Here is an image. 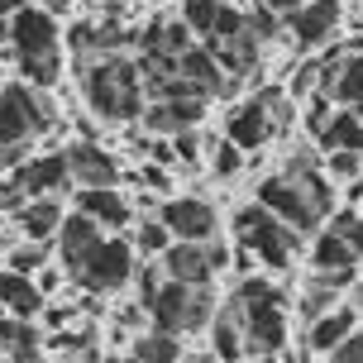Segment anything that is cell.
<instances>
[{
  "mask_svg": "<svg viewBox=\"0 0 363 363\" xmlns=\"http://www.w3.org/2000/svg\"><path fill=\"white\" fill-rule=\"evenodd\" d=\"M258 206H263L272 220H282L296 239L311 235V230H320V220H325V211H330L325 172L311 163V158H296L287 172H277V177H268L258 186Z\"/></svg>",
  "mask_w": 363,
  "mask_h": 363,
  "instance_id": "1",
  "label": "cell"
},
{
  "mask_svg": "<svg viewBox=\"0 0 363 363\" xmlns=\"http://www.w3.org/2000/svg\"><path fill=\"white\" fill-rule=\"evenodd\" d=\"M82 96L101 120H139L144 115V82L134 57L86 53L82 57Z\"/></svg>",
  "mask_w": 363,
  "mask_h": 363,
  "instance_id": "2",
  "label": "cell"
},
{
  "mask_svg": "<svg viewBox=\"0 0 363 363\" xmlns=\"http://www.w3.org/2000/svg\"><path fill=\"white\" fill-rule=\"evenodd\" d=\"M235 315H239V335H244V359H268L287 345V296L263 282V277H244L235 291Z\"/></svg>",
  "mask_w": 363,
  "mask_h": 363,
  "instance_id": "3",
  "label": "cell"
},
{
  "mask_svg": "<svg viewBox=\"0 0 363 363\" xmlns=\"http://www.w3.org/2000/svg\"><path fill=\"white\" fill-rule=\"evenodd\" d=\"M10 43H15L19 72L29 77L34 86H53L57 72H62L53 15H48V10H34V5H24V10L10 19Z\"/></svg>",
  "mask_w": 363,
  "mask_h": 363,
  "instance_id": "4",
  "label": "cell"
},
{
  "mask_svg": "<svg viewBox=\"0 0 363 363\" xmlns=\"http://www.w3.org/2000/svg\"><path fill=\"white\" fill-rule=\"evenodd\" d=\"M144 315L153 320L158 335H186V330L211 325L216 296H211V287H177V282H163V287L148 296Z\"/></svg>",
  "mask_w": 363,
  "mask_h": 363,
  "instance_id": "5",
  "label": "cell"
},
{
  "mask_svg": "<svg viewBox=\"0 0 363 363\" xmlns=\"http://www.w3.org/2000/svg\"><path fill=\"white\" fill-rule=\"evenodd\" d=\"M67 272H72L77 287H86V291H115L134 277V249H129L125 239L101 235L91 249H82V254L67 263Z\"/></svg>",
  "mask_w": 363,
  "mask_h": 363,
  "instance_id": "6",
  "label": "cell"
},
{
  "mask_svg": "<svg viewBox=\"0 0 363 363\" xmlns=\"http://www.w3.org/2000/svg\"><path fill=\"white\" fill-rule=\"evenodd\" d=\"M235 235H239V249H249L254 258H263L268 268H287L291 254H296V244H301V239L291 235L282 220H272L263 206H244V211H239Z\"/></svg>",
  "mask_w": 363,
  "mask_h": 363,
  "instance_id": "7",
  "label": "cell"
},
{
  "mask_svg": "<svg viewBox=\"0 0 363 363\" xmlns=\"http://www.w3.org/2000/svg\"><path fill=\"white\" fill-rule=\"evenodd\" d=\"M48 115H53V106L43 96H34L29 86H19V82L0 86V148L29 144L38 129L48 125Z\"/></svg>",
  "mask_w": 363,
  "mask_h": 363,
  "instance_id": "8",
  "label": "cell"
},
{
  "mask_svg": "<svg viewBox=\"0 0 363 363\" xmlns=\"http://www.w3.org/2000/svg\"><path fill=\"white\" fill-rule=\"evenodd\" d=\"M225 263H230V249H220V244H172L158 268L177 287H211V277Z\"/></svg>",
  "mask_w": 363,
  "mask_h": 363,
  "instance_id": "9",
  "label": "cell"
},
{
  "mask_svg": "<svg viewBox=\"0 0 363 363\" xmlns=\"http://www.w3.org/2000/svg\"><path fill=\"white\" fill-rule=\"evenodd\" d=\"M158 225L172 235V244H211L216 239V206L201 196H172L163 201Z\"/></svg>",
  "mask_w": 363,
  "mask_h": 363,
  "instance_id": "10",
  "label": "cell"
},
{
  "mask_svg": "<svg viewBox=\"0 0 363 363\" xmlns=\"http://www.w3.org/2000/svg\"><path fill=\"white\" fill-rule=\"evenodd\" d=\"M10 182L24 191V201H38V196L62 191V186L72 182V172H67V158H62V153H38V158H24V163L10 172Z\"/></svg>",
  "mask_w": 363,
  "mask_h": 363,
  "instance_id": "11",
  "label": "cell"
},
{
  "mask_svg": "<svg viewBox=\"0 0 363 363\" xmlns=\"http://www.w3.org/2000/svg\"><path fill=\"white\" fill-rule=\"evenodd\" d=\"M287 24L296 34V48H320L340 24V0H306L287 15Z\"/></svg>",
  "mask_w": 363,
  "mask_h": 363,
  "instance_id": "12",
  "label": "cell"
},
{
  "mask_svg": "<svg viewBox=\"0 0 363 363\" xmlns=\"http://www.w3.org/2000/svg\"><path fill=\"white\" fill-rule=\"evenodd\" d=\"M225 129H230V144H235L239 153H254V148L268 144V139H272V120H268L263 96H254V101H239V106L230 110Z\"/></svg>",
  "mask_w": 363,
  "mask_h": 363,
  "instance_id": "13",
  "label": "cell"
},
{
  "mask_svg": "<svg viewBox=\"0 0 363 363\" xmlns=\"http://www.w3.org/2000/svg\"><path fill=\"white\" fill-rule=\"evenodd\" d=\"M201 115H206V101H153L144 106V129L153 139H172V134H186V129L201 125Z\"/></svg>",
  "mask_w": 363,
  "mask_h": 363,
  "instance_id": "14",
  "label": "cell"
},
{
  "mask_svg": "<svg viewBox=\"0 0 363 363\" xmlns=\"http://www.w3.org/2000/svg\"><path fill=\"white\" fill-rule=\"evenodd\" d=\"M62 158H67V172H72L82 186H115V182H120V163H115V153H106L101 144H91V139L72 144Z\"/></svg>",
  "mask_w": 363,
  "mask_h": 363,
  "instance_id": "15",
  "label": "cell"
},
{
  "mask_svg": "<svg viewBox=\"0 0 363 363\" xmlns=\"http://www.w3.org/2000/svg\"><path fill=\"white\" fill-rule=\"evenodd\" d=\"M77 216L96 220L106 230H120V225H129V201L115 186H82L77 191Z\"/></svg>",
  "mask_w": 363,
  "mask_h": 363,
  "instance_id": "16",
  "label": "cell"
},
{
  "mask_svg": "<svg viewBox=\"0 0 363 363\" xmlns=\"http://www.w3.org/2000/svg\"><path fill=\"white\" fill-rule=\"evenodd\" d=\"M320 96L335 101V106H363V48L359 53H345L340 57V67L320 82Z\"/></svg>",
  "mask_w": 363,
  "mask_h": 363,
  "instance_id": "17",
  "label": "cell"
},
{
  "mask_svg": "<svg viewBox=\"0 0 363 363\" xmlns=\"http://www.w3.org/2000/svg\"><path fill=\"white\" fill-rule=\"evenodd\" d=\"M354 330H359V311H354V306H335V311H325L320 320H311L306 345L315 349V354H335Z\"/></svg>",
  "mask_w": 363,
  "mask_h": 363,
  "instance_id": "18",
  "label": "cell"
},
{
  "mask_svg": "<svg viewBox=\"0 0 363 363\" xmlns=\"http://www.w3.org/2000/svg\"><path fill=\"white\" fill-rule=\"evenodd\" d=\"M62 225V201L57 196H38V201H24L19 206V230L29 244H48Z\"/></svg>",
  "mask_w": 363,
  "mask_h": 363,
  "instance_id": "19",
  "label": "cell"
},
{
  "mask_svg": "<svg viewBox=\"0 0 363 363\" xmlns=\"http://www.w3.org/2000/svg\"><path fill=\"white\" fill-rule=\"evenodd\" d=\"M177 77L196 91L201 101H206V96H220V86H225V72L211 62V53H201V43H196V48H186V53L177 57Z\"/></svg>",
  "mask_w": 363,
  "mask_h": 363,
  "instance_id": "20",
  "label": "cell"
},
{
  "mask_svg": "<svg viewBox=\"0 0 363 363\" xmlns=\"http://www.w3.org/2000/svg\"><path fill=\"white\" fill-rule=\"evenodd\" d=\"M0 306L10 311V320H34L38 311H43V296L34 291L29 277H19V272H0Z\"/></svg>",
  "mask_w": 363,
  "mask_h": 363,
  "instance_id": "21",
  "label": "cell"
},
{
  "mask_svg": "<svg viewBox=\"0 0 363 363\" xmlns=\"http://www.w3.org/2000/svg\"><path fill=\"white\" fill-rule=\"evenodd\" d=\"M211 359L216 363H244V335H239L235 306H225L220 315H211Z\"/></svg>",
  "mask_w": 363,
  "mask_h": 363,
  "instance_id": "22",
  "label": "cell"
},
{
  "mask_svg": "<svg viewBox=\"0 0 363 363\" xmlns=\"http://www.w3.org/2000/svg\"><path fill=\"white\" fill-rule=\"evenodd\" d=\"M320 144L335 153V148H345V153H363V106L354 110H335L330 115L325 134H320Z\"/></svg>",
  "mask_w": 363,
  "mask_h": 363,
  "instance_id": "23",
  "label": "cell"
},
{
  "mask_svg": "<svg viewBox=\"0 0 363 363\" xmlns=\"http://www.w3.org/2000/svg\"><path fill=\"white\" fill-rule=\"evenodd\" d=\"M0 349L10 354V363H38V330L29 320H5L0 315Z\"/></svg>",
  "mask_w": 363,
  "mask_h": 363,
  "instance_id": "24",
  "label": "cell"
},
{
  "mask_svg": "<svg viewBox=\"0 0 363 363\" xmlns=\"http://www.w3.org/2000/svg\"><path fill=\"white\" fill-rule=\"evenodd\" d=\"M57 249H62V263H72L82 249H91L96 239H101V225L86 216H62V225H57Z\"/></svg>",
  "mask_w": 363,
  "mask_h": 363,
  "instance_id": "25",
  "label": "cell"
},
{
  "mask_svg": "<svg viewBox=\"0 0 363 363\" xmlns=\"http://www.w3.org/2000/svg\"><path fill=\"white\" fill-rule=\"evenodd\" d=\"M134 363H177L182 359V345H177V335H139L134 340V354H129Z\"/></svg>",
  "mask_w": 363,
  "mask_h": 363,
  "instance_id": "26",
  "label": "cell"
},
{
  "mask_svg": "<svg viewBox=\"0 0 363 363\" xmlns=\"http://www.w3.org/2000/svg\"><path fill=\"white\" fill-rule=\"evenodd\" d=\"M220 10H225V0H182V24H186L191 34H201V38H206Z\"/></svg>",
  "mask_w": 363,
  "mask_h": 363,
  "instance_id": "27",
  "label": "cell"
},
{
  "mask_svg": "<svg viewBox=\"0 0 363 363\" xmlns=\"http://www.w3.org/2000/svg\"><path fill=\"white\" fill-rule=\"evenodd\" d=\"M43 263H48V244H29V239L5 254V272H19V277H34Z\"/></svg>",
  "mask_w": 363,
  "mask_h": 363,
  "instance_id": "28",
  "label": "cell"
},
{
  "mask_svg": "<svg viewBox=\"0 0 363 363\" xmlns=\"http://www.w3.org/2000/svg\"><path fill=\"white\" fill-rule=\"evenodd\" d=\"M325 235H335L349 254H363V216H359V211H340V216H330Z\"/></svg>",
  "mask_w": 363,
  "mask_h": 363,
  "instance_id": "29",
  "label": "cell"
},
{
  "mask_svg": "<svg viewBox=\"0 0 363 363\" xmlns=\"http://www.w3.org/2000/svg\"><path fill=\"white\" fill-rule=\"evenodd\" d=\"M134 249H139V254H158V258H163L167 249H172V235H167L158 220H144V225L134 230Z\"/></svg>",
  "mask_w": 363,
  "mask_h": 363,
  "instance_id": "30",
  "label": "cell"
},
{
  "mask_svg": "<svg viewBox=\"0 0 363 363\" xmlns=\"http://www.w3.org/2000/svg\"><path fill=\"white\" fill-rule=\"evenodd\" d=\"M325 311H335V287H325V282H315V287L306 291V301H301V320H320Z\"/></svg>",
  "mask_w": 363,
  "mask_h": 363,
  "instance_id": "31",
  "label": "cell"
},
{
  "mask_svg": "<svg viewBox=\"0 0 363 363\" xmlns=\"http://www.w3.org/2000/svg\"><path fill=\"white\" fill-rule=\"evenodd\" d=\"M325 172H330V177H345V182L363 177V153H345V148H335V153H325Z\"/></svg>",
  "mask_w": 363,
  "mask_h": 363,
  "instance_id": "32",
  "label": "cell"
},
{
  "mask_svg": "<svg viewBox=\"0 0 363 363\" xmlns=\"http://www.w3.org/2000/svg\"><path fill=\"white\" fill-rule=\"evenodd\" d=\"M211 167H216V177H235L239 167H244V153H239V148L225 139V144L211 148Z\"/></svg>",
  "mask_w": 363,
  "mask_h": 363,
  "instance_id": "33",
  "label": "cell"
},
{
  "mask_svg": "<svg viewBox=\"0 0 363 363\" xmlns=\"http://www.w3.org/2000/svg\"><path fill=\"white\" fill-rule=\"evenodd\" d=\"M330 115H335V110H330V101H325V96H320V91H315V96H311V106H306V129H311V134H315V139L325 134Z\"/></svg>",
  "mask_w": 363,
  "mask_h": 363,
  "instance_id": "34",
  "label": "cell"
},
{
  "mask_svg": "<svg viewBox=\"0 0 363 363\" xmlns=\"http://www.w3.org/2000/svg\"><path fill=\"white\" fill-rule=\"evenodd\" d=\"M315 86H320V62H306V67H296L287 96H306V91H315Z\"/></svg>",
  "mask_w": 363,
  "mask_h": 363,
  "instance_id": "35",
  "label": "cell"
},
{
  "mask_svg": "<svg viewBox=\"0 0 363 363\" xmlns=\"http://www.w3.org/2000/svg\"><path fill=\"white\" fill-rule=\"evenodd\" d=\"M167 144H172V158H182V163H196L201 153V139H196V129H186V134H172V139H167Z\"/></svg>",
  "mask_w": 363,
  "mask_h": 363,
  "instance_id": "36",
  "label": "cell"
},
{
  "mask_svg": "<svg viewBox=\"0 0 363 363\" xmlns=\"http://www.w3.org/2000/svg\"><path fill=\"white\" fill-rule=\"evenodd\" d=\"M38 315H43V325L67 330V325L77 320V306H62V301H53V306H48V301H43V311H38Z\"/></svg>",
  "mask_w": 363,
  "mask_h": 363,
  "instance_id": "37",
  "label": "cell"
},
{
  "mask_svg": "<svg viewBox=\"0 0 363 363\" xmlns=\"http://www.w3.org/2000/svg\"><path fill=\"white\" fill-rule=\"evenodd\" d=\"M330 363H363V330H354L345 345L330 354Z\"/></svg>",
  "mask_w": 363,
  "mask_h": 363,
  "instance_id": "38",
  "label": "cell"
},
{
  "mask_svg": "<svg viewBox=\"0 0 363 363\" xmlns=\"http://www.w3.org/2000/svg\"><path fill=\"white\" fill-rule=\"evenodd\" d=\"M29 282H34V291H38V296H43V301H48V296H53V291H57V282H62V272H57L53 263H43V268H38L34 277H29Z\"/></svg>",
  "mask_w": 363,
  "mask_h": 363,
  "instance_id": "39",
  "label": "cell"
},
{
  "mask_svg": "<svg viewBox=\"0 0 363 363\" xmlns=\"http://www.w3.org/2000/svg\"><path fill=\"white\" fill-rule=\"evenodd\" d=\"M167 277H163V268H139V306H148V296L163 287Z\"/></svg>",
  "mask_w": 363,
  "mask_h": 363,
  "instance_id": "40",
  "label": "cell"
},
{
  "mask_svg": "<svg viewBox=\"0 0 363 363\" xmlns=\"http://www.w3.org/2000/svg\"><path fill=\"white\" fill-rule=\"evenodd\" d=\"M24 153H29V144H10V148H0V177H5V172H15V167L24 163Z\"/></svg>",
  "mask_w": 363,
  "mask_h": 363,
  "instance_id": "41",
  "label": "cell"
},
{
  "mask_svg": "<svg viewBox=\"0 0 363 363\" xmlns=\"http://www.w3.org/2000/svg\"><path fill=\"white\" fill-rule=\"evenodd\" d=\"M144 153L153 163H177V158H172V144H167V139H153V134L144 139Z\"/></svg>",
  "mask_w": 363,
  "mask_h": 363,
  "instance_id": "42",
  "label": "cell"
},
{
  "mask_svg": "<svg viewBox=\"0 0 363 363\" xmlns=\"http://www.w3.org/2000/svg\"><path fill=\"white\" fill-rule=\"evenodd\" d=\"M258 5H263L268 15H291V10H296V5H306V0H258Z\"/></svg>",
  "mask_w": 363,
  "mask_h": 363,
  "instance_id": "43",
  "label": "cell"
},
{
  "mask_svg": "<svg viewBox=\"0 0 363 363\" xmlns=\"http://www.w3.org/2000/svg\"><path fill=\"white\" fill-rule=\"evenodd\" d=\"M24 5H29V0H0V19H15Z\"/></svg>",
  "mask_w": 363,
  "mask_h": 363,
  "instance_id": "44",
  "label": "cell"
},
{
  "mask_svg": "<svg viewBox=\"0 0 363 363\" xmlns=\"http://www.w3.org/2000/svg\"><path fill=\"white\" fill-rule=\"evenodd\" d=\"M144 177L153 182V186H163V191H167V172H163V167H144Z\"/></svg>",
  "mask_w": 363,
  "mask_h": 363,
  "instance_id": "45",
  "label": "cell"
},
{
  "mask_svg": "<svg viewBox=\"0 0 363 363\" xmlns=\"http://www.w3.org/2000/svg\"><path fill=\"white\" fill-rule=\"evenodd\" d=\"M345 196L354 201V206H363V177H354V182H349V191H345Z\"/></svg>",
  "mask_w": 363,
  "mask_h": 363,
  "instance_id": "46",
  "label": "cell"
},
{
  "mask_svg": "<svg viewBox=\"0 0 363 363\" xmlns=\"http://www.w3.org/2000/svg\"><path fill=\"white\" fill-rule=\"evenodd\" d=\"M0 43H10V19H0Z\"/></svg>",
  "mask_w": 363,
  "mask_h": 363,
  "instance_id": "47",
  "label": "cell"
},
{
  "mask_svg": "<svg viewBox=\"0 0 363 363\" xmlns=\"http://www.w3.org/2000/svg\"><path fill=\"white\" fill-rule=\"evenodd\" d=\"M43 5H48V10H67L72 0H43Z\"/></svg>",
  "mask_w": 363,
  "mask_h": 363,
  "instance_id": "48",
  "label": "cell"
},
{
  "mask_svg": "<svg viewBox=\"0 0 363 363\" xmlns=\"http://www.w3.org/2000/svg\"><path fill=\"white\" fill-rule=\"evenodd\" d=\"M354 301H359V306H363V287H354Z\"/></svg>",
  "mask_w": 363,
  "mask_h": 363,
  "instance_id": "49",
  "label": "cell"
},
{
  "mask_svg": "<svg viewBox=\"0 0 363 363\" xmlns=\"http://www.w3.org/2000/svg\"><path fill=\"white\" fill-rule=\"evenodd\" d=\"M0 225H5V216H0Z\"/></svg>",
  "mask_w": 363,
  "mask_h": 363,
  "instance_id": "50",
  "label": "cell"
},
{
  "mask_svg": "<svg viewBox=\"0 0 363 363\" xmlns=\"http://www.w3.org/2000/svg\"><path fill=\"white\" fill-rule=\"evenodd\" d=\"M125 363H134V359H125Z\"/></svg>",
  "mask_w": 363,
  "mask_h": 363,
  "instance_id": "51",
  "label": "cell"
}]
</instances>
